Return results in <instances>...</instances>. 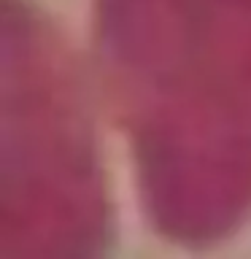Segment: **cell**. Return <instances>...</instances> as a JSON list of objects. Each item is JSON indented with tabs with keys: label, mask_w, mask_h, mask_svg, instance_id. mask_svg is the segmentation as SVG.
Here are the masks:
<instances>
[{
	"label": "cell",
	"mask_w": 251,
	"mask_h": 259,
	"mask_svg": "<svg viewBox=\"0 0 251 259\" xmlns=\"http://www.w3.org/2000/svg\"><path fill=\"white\" fill-rule=\"evenodd\" d=\"M105 89L157 222L219 235L251 210V0H100Z\"/></svg>",
	"instance_id": "1"
}]
</instances>
